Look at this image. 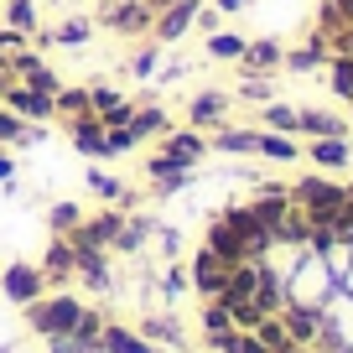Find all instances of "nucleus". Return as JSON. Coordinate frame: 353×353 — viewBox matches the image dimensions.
Instances as JSON below:
<instances>
[{
	"label": "nucleus",
	"mask_w": 353,
	"mask_h": 353,
	"mask_svg": "<svg viewBox=\"0 0 353 353\" xmlns=\"http://www.w3.org/2000/svg\"><path fill=\"white\" fill-rule=\"evenodd\" d=\"M208 156V135L192 130V125H182V130H166L161 141H156V156L145 161V176H172V172H198V161Z\"/></svg>",
	"instance_id": "obj_1"
},
{
	"label": "nucleus",
	"mask_w": 353,
	"mask_h": 353,
	"mask_svg": "<svg viewBox=\"0 0 353 353\" xmlns=\"http://www.w3.org/2000/svg\"><path fill=\"white\" fill-rule=\"evenodd\" d=\"M291 203H296L312 223H338L343 213H348V188L332 182V176H322V172H312V176H296V182H291Z\"/></svg>",
	"instance_id": "obj_2"
},
{
	"label": "nucleus",
	"mask_w": 353,
	"mask_h": 353,
	"mask_svg": "<svg viewBox=\"0 0 353 353\" xmlns=\"http://www.w3.org/2000/svg\"><path fill=\"white\" fill-rule=\"evenodd\" d=\"M78 317H83V301L68 296V291H52V296L26 301V322H32V332H42V338H63V332H73Z\"/></svg>",
	"instance_id": "obj_3"
},
{
	"label": "nucleus",
	"mask_w": 353,
	"mask_h": 353,
	"mask_svg": "<svg viewBox=\"0 0 353 353\" xmlns=\"http://www.w3.org/2000/svg\"><path fill=\"white\" fill-rule=\"evenodd\" d=\"M151 21H156V11L145 0H104V11H99V26L114 37H145Z\"/></svg>",
	"instance_id": "obj_4"
},
{
	"label": "nucleus",
	"mask_w": 353,
	"mask_h": 353,
	"mask_svg": "<svg viewBox=\"0 0 353 353\" xmlns=\"http://www.w3.org/2000/svg\"><path fill=\"white\" fill-rule=\"evenodd\" d=\"M198 11H203V0H172L166 11H156V21H151V42H161V47L182 42V37L192 32V21H198Z\"/></svg>",
	"instance_id": "obj_5"
},
{
	"label": "nucleus",
	"mask_w": 353,
	"mask_h": 353,
	"mask_svg": "<svg viewBox=\"0 0 353 353\" xmlns=\"http://www.w3.org/2000/svg\"><path fill=\"white\" fill-rule=\"evenodd\" d=\"M229 94H223V88H203V94H192L188 99V125L192 130H223V120H229Z\"/></svg>",
	"instance_id": "obj_6"
},
{
	"label": "nucleus",
	"mask_w": 353,
	"mask_h": 353,
	"mask_svg": "<svg viewBox=\"0 0 353 353\" xmlns=\"http://www.w3.org/2000/svg\"><path fill=\"white\" fill-rule=\"evenodd\" d=\"M6 68H11L16 83L37 88V94H57V88H63V78H57L52 68H47V57H42V52H32V47H26V52H16Z\"/></svg>",
	"instance_id": "obj_7"
},
{
	"label": "nucleus",
	"mask_w": 353,
	"mask_h": 353,
	"mask_svg": "<svg viewBox=\"0 0 353 353\" xmlns=\"http://www.w3.org/2000/svg\"><path fill=\"white\" fill-rule=\"evenodd\" d=\"M229 270H234L229 260H219L213 250H198V260H192V276H188V281L203 291V301H219L223 291H229Z\"/></svg>",
	"instance_id": "obj_8"
},
{
	"label": "nucleus",
	"mask_w": 353,
	"mask_h": 353,
	"mask_svg": "<svg viewBox=\"0 0 353 353\" xmlns=\"http://www.w3.org/2000/svg\"><path fill=\"white\" fill-rule=\"evenodd\" d=\"M6 110L21 114L26 125H47V120H57L52 94H37V88H26V83H11V88H6Z\"/></svg>",
	"instance_id": "obj_9"
},
{
	"label": "nucleus",
	"mask_w": 353,
	"mask_h": 353,
	"mask_svg": "<svg viewBox=\"0 0 353 353\" xmlns=\"http://www.w3.org/2000/svg\"><path fill=\"white\" fill-rule=\"evenodd\" d=\"M68 141H73L78 156H94V161L110 156V130L99 125V114H78V120H68Z\"/></svg>",
	"instance_id": "obj_10"
},
{
	"label": "nucleus",
	"mask_w": 353,
	"mask_h": 353,
	"mask_svg": "<svg viewBox=\"0 0 353 353\" xmlns=\"http://www.w3.org/2000/svg\"><path fill=\"white\" fill-rule=\"evenodd\" d=\"M0 291L26 307V301L47 296V276L37 270V265H6V270H0Z\"/></svg>",
	"instance_id": "obj_11"
},
{
	"label": "nucleus",
	"mask_w": 353,
	"mask_h": 353,
	"mask_svg": "<svg viewBox=\"0 0 353 353\" xmlns=\"http://www.w3.org/2000/svg\"><path fill=\"white\" fill-rule=\"evenodd\" d=\"M307 156L317 172H343V166H353V141L348 135H322V141H307Z\"/></svg>",
	"instance_id": "obj_12"
},
{
	"label": "nucleus",
	"mask_w": 353,
	"mask_h": 353,
	"mask_svg": "<svg viewBox=\"0 0 353 353\" xmlns=\"http://www.w3.org/2000/svg\"><path fill=\"white\" fill-rule=\"evenodd\" d=\"M244 208H250L254 219L265 223V229H276V223L286 219V208H291V188H281V182H265V188L254 192V198L244 203Z\"/></svg>",
	"instance_id": "obj_13"
},
{
	"label": "nucleus",
	"mask_w": 353,
	"mask_h": 353,
	"mask_svg": "<svg viewBox=\"0 0 353 353\" xmlns=\"http://www.w3.org/2000/svg\"><path fill=\"white\" fill-rule=\"evenodd\" d=\"M281 63H286V47H281L276 37H254V42H244V57H239L244 73H281Z\"/></svg>",
	"instance_id": "obj_14"
},
{
	"label": "nucleus",
	"mask_w": 353,
	"mask_h": 353,
	"mask_svg": "<svg viewBox=\"0 0 353 353\" xmlns=\"http://www.w3.org/2000/svg\"><path fill=\"white\" fill-rule=\"evenodd\" d=\"M203 250H213L219 260H229V265H239V260H244V239H239V229H234L223 213L208 223V234H203Z\"/></svg>",
	"instance_id": "obj_15"
},
{
	"label": "nucleus",
	"mask_w": 353,
	"mask_h": 353,
	"mask_svg": "<svg viewBox=\"0 0 353 353\" xmlns=\"http://www.w3.org/2000/svg\"><path fill=\"white\" fill-rule=\"evenodd\" d=\"M276 317L286 322V338H291V343H312V338L322 332V312H317V307H301V301H286Z\"/></svg>",
	"instance_id": "obj_16"
},
{
	"label": "nucleus",
	"mask_w": 353,
	"mask_h": 353,
	"mask_svg": "<svg viewBox=\"0 0 353 353\" xmlns=\"http://www.w3.org/2000/svg\"><path fill=\"white\" fill-rule=\"evenodd\" d=\"M125 130L135 135V145H145V141H161L166 130H172V114L161 110V104H135V114H130V125Z\"/></svg>",
	"instance_id": "obj_17"
},
{
	"label": "nucleus",
	"mask_w": 353,
	"mask_h": 353,
	"mask_svg": "<svg viewBox=\"0 0 353 353\" xmlns=\"http://www.w3.org/2000/svg\"><path fill=\"white\" fill-rule=\"evenodd\" d=\"M250 301L265 312V317H276L281 307H286V286H281V276L270 270V265L260 260V270H254V291H250Z\"/></svg>",
	"instance_id": "obj_18"
},
{
	"label": "nucleus",
	"mask_w": 353,
	"mask_h": 353,
	"mask_svg": "<svg viewBox=\"0 0 353 353\" xmlns=\"http://www.w3.org/2000/svg\"><path fill=\"white\" fill-rule=\"evenodd\" d=\"M296 135L301 141H322V135H348V120L332 110H296Z\"/></svg>",
	"instance_id": "obj_19"
},
{
	"label": "nucleus",
	"mask_w": 353,
	"mask_h": 353,
	"mask_svg": "<svg viewBox=\"0 0 353 353\" xmlns=\"http://www.w3.org/2000/svg\"><path fill=\"white\" fill-rule=\"evenodd\" d=\"M99 353H156V343H145L141 332L120 327V322H104V332H99Z\"/></svg>",
	"instance_id": "obj_20"
},
{
	"label": "nucleus",
	"mask_w": 353,
	"mask_h": 353,
	"mask_svg": "<svg viewBox=\"0 0 353 353\" xmlns=\"http://www.w3.org/2000/svg\"><path fill=\"white\" fill-rule=\"evenodd\" d=\"M37 270H42V276H47V286H57V281H68V276H73V244H68L63 234H57V239L47 244V254H42V265H37Z\"/></svg>",
	"instance_id": "obj_21"
},
{
	"label": "nucleus",
	"mask_w": 353,
	"mask_h": 353,
	"mask_svg": "<svg viewBox=\"0 0 353 353\" xmlns=\"http://www.w3.org/2000/svg\"><path fill=\"white\" fill-rule=\"evenodd\" d=\"M254 156H265V161H296L301 145L296 135H281V130H254Z\"/></svg>",
	"instance_id": "obj_22"
},
{
	"label": "nucleus",
	"mask_w": 353,
	"mask_h": 353,
	"mask_svg": "<svg viewBox=\"0 0 353 353\" xmlns=\"http://www.w3.org/2000/svg\"><path fill=\"white\" fill-rule=\"evenodd\" d=\"M73 276H83L94 291L110 286V260H104V250H73Z\"/></svg>",
	"instance_id": "obj_23"
},
{
	"label": "nucleus",
	"mask_w": 353,
	"mask_h": 353,
	"mask_svg": "<svg viewBox=\"0 0 353 353\" xmlns=\"http://www.w3.org/2000/svg\"><path fill=\"white\" fill-rule=\"evenodd\" d=\"M208 151L213 156H254V125L250 130H213V141H208Z\"/></svg>",
	"instance_id": "obj_24"
},
{
	"label": "nucleus",
	"mask_w": 353,
	"mask_h": 353,
	"mask_svg": "<svg viewBox=\"0 0 353 353\" xmlns=\"http://www.w3.org/2000/svg\"><path fill=\"white\" fill-rule=\"evenodd\" d=\"M270 239H276V244H307V239H312V219L296 208V203H291V208H286V219H281L276 229H270Z\"/></svg>",
	"instance_id": "obj_25"
},
{
	"label": "nucleus",
	"mask_w": 353,
	"mask_h": 353,
	"mask_svg": "<svg viewBox=\"0 0 353 353\" xmlns=\"http://www.w3.org/2000/svg\"><path fill=\"white\" fill-rule=\"evenodd\" d=\"M52 110H57V120H78V114H94V110H88V88L63 83V88L52 94Z\"/></svg>",
	"instance_id": "obj_26"
},
{
	"label": "nucleus",
	"mask_w": 353,
	"mask_h": 353,
	"mask_svg": "<svg viewBox=\"0 0 353 353\" xmlns=\"http://www.w3.org/2000/svg\"><path fill=\"white\" fill-rule=\"evenodd\" d=\"M88 192H99L110 208H125V203H130L125 182H120V176H110V172H99V166H88Z\"/></svg>",
	"instance_id": "obj_27"
},
{
	"label": "nucleus",
	"mask_w": 353,
	"mask_h": 353,
	"mask_svg": "<svg viewBox=\"0 0 353 353\" xmlns=\"http://www.w3.org/2000/svg\"><path fill=\"white\" fill-rule=\"evenodd\" d=\"M260 130H281V135H296V104H260ZM301 141V135H296Z\"/></svg>",
	"instance_id": "obj_28"
},
{
	"label": "nucleus",
	"mask_w": 353,
	"mask_h": 353,
	"mask_svg": "<svg viewBox=\"0 0 353 353\" xmlns=\"http://www.w3.org/2000/svg\"><path fill=\"white\" fill-rule=\"evenodd\" d=\"M244 42H250V37H239V32H208V57H219V63H239L244 57Z\"/></svg>",
	"instance_id": "obj_29"
},
{
	"label": "nucleus",
	"mask_w": 353,
	"mask_h": 353,
	"mask_svg": "<svg viewBox=\"0 0 353 353\" xmlns=\"http://www.w3.org/2000/svg\"><path fill=\"white\" fill-rule=\"evenodd\" d=\"M99 332H104V317H99V312H83V317H78V327L68 332V338H73L78 353H99Z\"/></svg>",
	"instance_id": "obj_30"
},
{
	"label": "nucleus",
	"mask_w": 353,
	"mask_h": 353,
	"mask_svg": "<svg viewBox=\"0 0 353 353\" xmlns=\"http://www.w3.org/2000/svg\"><path fill=\"white\" fill-rule=\"evenodd\" d=\"M6 26H16V32L32 37L37 26H42V11H37V0H6Z\"/></svg>",
	"instance_id": "obj_31"
},
{
	"label": "nucleus",
	"mask_w": 353,
	"mask_h": 353,
	"mask_svg": "<svg viewBox=\"0 0 353 353\" xmlns=\"http://www.w3.org/2000/svg\"><path fill=\"white\" fill-rule=\"evenodd\" d=\"M327 88L353 104V57H327Z\"/></svg>",
	"instance_id": "obj_32"
},
{
	"label": "nucleus",
	"mask_w": 353,
	"mask_h": 353,
	"mask_svg": "<svg viewBox=\"0 0 353 353\" xmlns=\"http://www.w3.org/2000/svg\"><path fill=\"white\" fill-rule=\"evenodd\" d=\"M203 338H223V332H234V317H229V307L223 301H203Z\"/></svg>",
	"instance_id": "obj_33"
},
{
	"label": "nucleus",
	"mask_w": 353,
	"mask_h": 353,
	"mask_svg": "<svg viewBox=\"0 0 353 353\" xmlns=\"http://www.w3.org/2000/svg\"><path fill=\"white\" fill-rule=\"evenodd\" d=\"M281 68H286V73H312V68H327V52H317V47H307V42L286 47V63Z\"/></svg>",
	"instance_id": "obj_34"
},
{
	"label": "nucleus",
	"mask_w": 353,
	"mask_h": 353,
	"mask_svg": "<svg viewBox=\"0 0 353 353\" xmlns=\"http://www.w3.org/2000/svg\"><path fill=\"white\" fill-rule=\"evenodd\" d=\"M78 223H83V208H78L73 198H63V203L47 208V229H52V234H68V229H78Z\"/></svg>",
	"instance_id": "obj_35"
},
{
	"label": "nucleus",
	"mask_w": 353,
	"mask_h": 353,
	"mask_svg": "<svg viewBox=\"0 0 353 353\" xmlns=\"http://www.w3.org/2000/svg\"><path fill=\"white\" fill-rule=\"evenodd\" d=\"M239 99L244 104H270V99H276V88H270V78H265V73H244L239 78Z\"/></svg>",
	"instance_id": "obj_36"
},
{
	"label": "nucleus",
	"mask_w": 353,
	"mask_h": 353,
	"mask_svg": "<svg viewBox=\"0 0 353 353\" xmlns=\"http://www.w3.org/2000/svg\"><path fill=\"white\" fill-rule=\"evenodd\" d=\"M26 130H32V125L0 104V145H6V151H11V145H26Z\"/></svg>",
	"instance_id": "obj_37"
},
{
	"label": "nucleus",
	"mask_w": 353,
	"mask_h": 353,
	"mask_svg": "<svg viewBox=\"0 0 353 353\" xmlns=\"http://www.w3.org/2000/svg\"><path fill=\"white\" fill-rule=\"evenodd\" d=\"M145 234H151V223H145V219H125V223H120V234H114V250H125V254L141 250Z\"/></svg>",
	"instance_id": "obj_38"
},
{
	"label": "nucleus",
	"mask_w": 353,
	"mask_h": 353,
	"mask_svg": "<svg viewBox=\"0 0 353 353\" xmlns=\"http://www.w3.org/2000/svg\"><path fill=\"white\" fill-rule=\"evenodd\" d=\"M88 37H94V26H88L83 16H73V21H63V26L52 32V42H57V47H83Z\"/></svg>",
	"instance_id": "obj_39"
},
{
	"label": "nucleus",
	"mask_w": 353,
	"mask_h": 353,
	"mask_svg": "<svg viewBox=\"0 0 353 353\" xmlns=\"http://www.w3.org/2000/svg\"><path fill=\"white\" fill-rule=\"evenodd\" d=\"M254 338H260L265 343V348H270V353H276V348H286V322H281V317H260V322H254Z\"/></svg>",
	"instance_id": "obj_40"
},
{
	"label": "nucleus",
	"mask_w": 353,
	"mask_h": 353,
	"mask_svg": "<svg viewBox=\"0 0 353 353\" xmlns=\"http://www.w3.org/2000/svg\"><path fill=\"white\" fill-rule=\"evenodd\" d=\"M141 338H145V343H182V327H176L172 317H151V322L141 327Z\"/></svg>",
	"instance_id": "obj_41"
},
{
	"label": "nucleus",
	"mask_w": 353,
	"mask_h": 353,
	"mask_svg": "<svg viewBox=\"0 0 353 353\" xmlns=\"http://www.w3.org/2000/svg\"><path fill=\"white\" fill-rule=\"evenodd\" d=\"M26 47H32V37L0 21V63H11V57H16V52H26Z\"/></svg>",
	"instance_id": "obj_42"
},
{
	"label": "nucleus",
	"mask_w": 353,
	"mask_h": 353,
	"mask_svg": "<svg viewBox=\"0 0 353 353\" xmlns=\"http://www.w3.org/2000/svg\"><path fill=\"white\" fill-rule=\"evenodd\" d=\"M156 63H161V42L141 47V52L130 57V73H135V78H151V73H156Z\"/></svg>",
	"instance_id": "obj_43"
},
{
	"label": "nucleus",
	"mask_w": 353,
	"mask_h": 353,
	"mask_svg": "<svg viewBox=\"0 0 353 353\" xmlns=\"http://www.w3.org/2000/svg\"><path fill=\"white\" fill-rule=\"evenodd\" d=\"M327 57H353V26H332L327 32Z\"/></svg>",
	"instance_id": "obj_44"
},
{
	"label": "nucleus",
	"mask_w": 353,
	"mask_h": 353,
	"mask_svg": "<svg viewBox=\"0 0 353 353\" xmlns=\"http://www.w3.org/2000/svg\"><path fill=\"white\" fill-rule=\"evenodd\" d=\"M120 151H135V135L125 130V125H120V130H110V156H120Z\"/></svg>",
	"instance_id": "obj_45"
},
{
	"label": "nucleus",
	"mask_w": 353,
	"mask_h": 353,
	"mask_svg": "<svg viewBox=\"0 0 353 353\" xmlns=\"http://www.w3.org/2000/svg\"><path fill=\"white\" fill-rule=\"evenodd\" d=\"M182 286H192V281H188V276H182V270H176V265H172V270H166V276H161V291H166V296H176V291H182Z\"/></svg>",
	"instance_id": "obj_46"
},
{
	"label": "nucleus",
	"mask_w": 353,
	"mask_h": 353,
	"mask_svg": "<svg viewBox=\"0 0 353 353\" xmlns=\"http://www.w3.org/2000/svg\"><path fill=\"white\" fill-rule=\"evenodd\" d=\"M322 11H332L338 21H348V26H353V0H322Z\"/></svg>",
	"instance_id": "obj_47"
},
{
	"label": "nucleus",
	"mask_w": 353,
	"mask_h": 353,
	"mask_svg": "<svg viewBox=\"0 0 353 353\" xmlns=\"http://www.w3.org/2000/svg\"><path fill=\"white\" fill-rule=\"evenodd\" d=\"M192 26H203V32H219V11H213L208 0H203V11H198V21H192Z\"/></svg>",
	"instance_id": "obj_48"
},
{
	"label": "nucleus",
	"mask_w": 353,
	"mask_h": 353,
	"mask_svg": "<svg viewBox=\"0 0 353 353\" xmlns=\"http://www.w3.org/2000/svg\"><path fill=\"white\" fill-rule=\"evenodd\" d=\"M208 6H213V11H219V16H239L244 6H250V0H208Z\"/></svg>",
	"instance_id": "obj_49"
},
{
	"label": "nucleus",
	"mask_w": 353,
	"mask_h": 353,
	"mask_svg": "<svg viewBox=\"0 0 353 353\" xmlns=\"http://www.w3.org/2000/svg\"><path fill=\"white\" fill-rule=\"evenodd\" d=\"M11 176H16V156H6V145H0V182L11 188Z\"/></svg>",
	"instance_id": "obj_50"
},
{
	"label": "nucleus",
	"mask_w": 353,
	"mask_h": 353,
	"mask_svg": "<svg viewBox=\"0 0 353 353\" xmlns=\"http://www.w3.org/2000/svg\"><path fill=\"white\" fill-rule=\"evenodd\" d=\"M11 83H16V78H11V68L0 63V104H6V88H11Z\"/></svg>",
	"instance_id": "obj_51"
},
{
	"label": "nucleus",
	"mask_w": 353,
	"mask_h": 353,
	"mask_svg": "<svg viewBox=\"0 0 353 353\" xmlns=\"http://www.w3.org/2000/svg\"><path fill=\"white\" fill-rule=\"evenodd\" d=\"M348 213H353V188H348Z\"/></svg>",
	"instance_id": "obj_52"
}]
</instances>
